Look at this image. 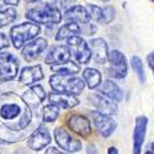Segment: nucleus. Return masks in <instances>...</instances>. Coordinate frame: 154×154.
I'll list each match as a JSON object with an SVG mask.
<instances>
[{
    "label": "nucleus",
    "mask_w": 154,
    "mask_h": 154,
    "mask_svg": "<svg viewBox=\"0 0 154 154\" xmlns=\"http://www.w3.org/2000/svg\"><path fill=\"white\" fill-rule=\"evenodd\" d=\"M0 119L8 121V127L11 122H15L12 130L20 131L27 127L32 119L30 106L14 93L5 94L0 97Z\"/></svg>",
    "instance_id": "1"
},
{
    "label": "nucleus",
    "mask_w": 154,
    "mask_h": 154,
    "mask_svg": "<svg viewBox=\"0 0 154 154\" xmlns=\"http://www.w3.org/2000/svg\"><path fill=\"white\" fill-rule=\"evenodd\" d=\"M49 85L56 93H64L70 95H79L83 93L85 83L74 75H59L54 74L51 76Z\"/></svg>",
    "instance_id": "2"
},
{
    "label": "nucleus",
    "mask_w": 154,
    "mask_h": 154,
    "mask_svg": "<svg viewBox=\"0 0 154 154\" xmlns=\"http://www.w3.org/2000/svg\"><path fill=\"white\" fill-rule=\"evenodd\" d=\"M41 32V27L35 22H22L11 29L10 36L15 48H21L30 40H33Z\"/></svg>",
    "instance_id": "3"
},
{
    "label": "nucleus",
    "mask_w": 154,
    "mask_h": 154,
    "mask_svg": "<svg viewBox=\"0 0 154 154\" xmlns=\"http://www.w3.org/2000/svg\"><path fill=\"white\" fill-rule=\"evenodd\" d=\"M26 19L43 25H56L62 21V12L58 8L37 6L26 11Z\"/></svg>",
    "instance_id": "4"
},
{
    "label": "nucleus",
    "mask_w": 154,
    "mask_h": 154,
    "mask_svg": "<svg viewBox=\"0 0 154 154\" xmlns=\"http://www.w3.org/2000/svg\"><path fill=\"white\" fill-rule=\"evenodd\" d=\"M68 48L73 52L75 60L79 64H88L91 59V52L88 42L80 36H74L67 40Z\"/></svg>",
    "instance_id": "5"
},
{
    "label": "nucleus",
    "mask_w": 154,
    "mask_h": 154,
    "mask_svg": "<svg viewBox=\"0 0 154 154\" xmlns=\"http://www.w3.org/2000/svg\"><path fill=\"white\" fill-rule=\"evenodd\" d=\"M109 74L115 79H123L128 73V64L126 56L119 49H113L109 54Z\"/></svg>",
    "instance_id": "6"
},
{
    "label": "nucleus",
    "mask_w": 154,
    "mask_h": 154,
    "mask_svg": "<svg viewBox=\"0 0 154 154\" xmlns=\"http://www.w3.org/2000/svg\"><path fill=\"white\" fill-rule=\"evenodd\" d=\"M19 59L9 52L0 53V79L3 82L11 80L17 75Z\"/></svg>",
    "instance_id": "7"
},
{
    "label": "nucleus",
    "mask_w": 154,
    "mask_h": 154,
    "mask_svg": "<svg viewBox=\"0 0 154 154\" xmlns=\"http://www.w3.org/2000/svg\"><path fill=\"white\" fill-rule=\"evenodd\" d=\"M54 138L59 148L66 150L67 153H74L82 150V142L69 134V132L63 127H57L54 130Z\"/></svg>",
    "instance_id": "8"
},
{
    "label": "nucleus",
    "mask_w": 154,
    "mask_h": 154,
    "mask_svg": "<svg viewBox=\"0 0 154 154\" xmlns=\"http://www.w3.org/2000/svg\"><path fill=\"white\" fill-rule=\"evenodd\" d=\"M91 119L94 121V125L96 127L97 132L104 138L110 137L117 127L116 121H115L111 116L100 113L99 111H91Z\"/></svg>",
    "instance_id": "9"
},
{
    "label": "nucleus",
    "mask_w": 154,
    "mask_h": 154,
    "mask_svg": "<svg viewBox=\"0 0 154 154\" xmlns=\"http://www.w3.org/2000/svg\"><path fill=\"white\" fill-rule=\"evenodd\" d=\"M89 101H90V104L96 110H99L100 113L107 115V116H112V115L117 113L119 106L116 102L111 101L110 99L105 97L104 95H101L99 93H93L89 95Z\"/></svg>",
    "instance_id": "10"
},
{
    "label": "nucleus",
    "mask_w": 154,
    "mask_h": 154,
    "mask_svg": "<svg viewBox=\"0 0 154 154\" xmlns=\"http://www.w3.org/2000/svg\"><path fill=\"white\" fill-rule=\"evenodd\" d=\"M148 119L146 116H138L134 122L133 131V154H140L144 144V139L147 134Z\"/></svg>",
    "instance_id": "11"
},
{
    "label": "nucleus",
    "mask_w": 154,
    "mask_h": 154,
    "mask_svg": "<svg viewBox=\"0 0 154 154\" xmlns=\"http://www.w3.org/2000/svg\"><path fill=\"white\" fill-rule=\"evenodd\" d=\"M89 48H90L91 57L94 58L95 63L97 64H105L109 60V46L104 38L97 37V38H91L89 41Z\"/></svg>",
    "instance_id": "12"
},
{
    "label": "nucleus",
    "mask_w": 154,
    "mask_h": 154,
    "mask_svg": "<svg viewBox=\"0 0 154 154\" xmlns=\"http://www.w3.org/2000/svg\"><path fill=\"white\" fill-rule=\"evenodd\" d=\"M49 143H51V134L45 126H40L37 130H35L33 133L27 139V146L36 152L42 150Z\"/></svg>",
    "instance_id": "13"
},
{
    "label": "nucleus",
    "mask_w": 154,
    "mask_h": 154,
    "mask_svg": "<svg viewBox=\"0 0 154 154\" xmlns=\"http://www.w3.org/2000/svg\"><path fill=\"white\" fill-rule=\"evenodd\" d=\"M67 127L75 134H79L82 137H88L91 133L90 122L83 115H72L67 120Z\"/></svg>",
    "instance_id": "14"
},
{
    "label": "nucleus",
    "mask_w": 154,
    "mask_h": 154,
    "mask_svg": "<svg viewBox=\"0 0 154 154\" xmlns=\"http://www.w3.org/2000/svg\"><path fill=\"white\" fill-rule=\"evenodd\" d=\"M47 47H48L47 41L42 37H38V38H36V40L29 42L26 46L23 47L22 57L29 62H32V60H35V59H37L38 57H40L47 49Z\"/></svg>",
    "instance_id": "15"
},
{
    "label": "nucleus",
    "mask_w": 154,
    "mask_h": 154,
    "mask_svg": "<svg viewBox=\"0 0 154 154\" xmlns=\"http://www.w3.org/2000/svg\"><path fill=\"white\" fill-rule=\"evenodd\" d=\"M48 100L49 104L62 109H73L79 105V100L75 95L64 94V93H56V91L49 93Z\"/></svg>",
    "instance_id": "16"
},
{
    "label": "nucleus",
    "mask_w": 154,
    "mask_h": 154,
    "mask_svg": "<svg viewBox=\"0 0 154 154\" xmlns=\"http://www.w3.org/2000/svg\"><path fill=\"white\" fill-rule=\"evenodd\" d=\"M70 57H72V52L68 48V46L59 45V46H54L49 51L45 58V62L47 64H52L53 66V64H59L70 60Z\"/></svg>",
    "instance_id": "17"
},
{
    "label": "nucleus",
    "mask_w": 154,
    "mask_h": 154,
    "mask_svg": "<svg viewBox=\"0 0 154 154\" xmlns=\"http://www.w3.org/2000/svg\"><path fill=\"white\" fill-rule=\"evenodd\" d=\"M99 94L104 95L105 97L115 101V102H120L122 101L123 99V91L122 89L110 79L102 82L100 85H99Z\"/></svg>",
    "instance_id": "18"
},
{
    "label": "nucleus",
    "mask_w": 154,
    "mask_h": 154,
    "mask_svg": "<svg viewBox=\"0 0 154 154\" xmlns=\"http://www.w3.org/2000/svg\"><path fill=\"white\" fill-rule=\"evenodd\" d=\"M64 19L69 22H76L78 25L79 23L88 25V23H90V20H91L88 9L82 5H75V6L70 8L69 10H66Z\"/></svg>",
    "instance_id": "19"
},
{
    "label": "nucleus",
    "mask_w": 154,
    "mask_h": 154,
    "mask_svg": "<svg viewBox=\"0 0 154 154\" xmlns=\"http://www.w3.org/2000/svg\"><path fill=\"white\" fill-rule=\"evenodd\" d=\"M43 79V72L40 64L32 67H25L20 74V82L25 85H31Z\"/></svg>",
    "instance_id": "20"
},
{
    "label": "nucleus",
    "mask_w": 154,
    "mask_h": 154,
    "mask_svg": "<svg viewBox=\"0 0 154 154\" xmlns=\"http://www.w3.org/2000/svg\"><path fill=\"white\" fill-rule=\"evenodd\" d=\"M80 35H82L80 25H78L76 22H67L58 30L56 35V40L63 41V40H68L70 37H74V36H80Z\"/></svg>",
    "instance_id": "21"
},
{
    "label": "nucleus",
    "mask_w": 154,
    "mask_h": 154,
    "mask_svg": "<svg viewBox=\"0 0 154 154\" xmlns=\"http://www.w3.org/2000/svg\"><path fill=\"white\" fill-rule=\"evenodd\" d=\"M51 70L54 72L56 74H59V75H74V74L79 73L80 66L76 62L68 60V62L59 63V64H53V66L51 67Z\"/></svg>",
    "instance_id": "22"
},
{
    "label": "nucleus",
    "mask_w": 154,
    "mask_h": 154,
    "mask_svg": "<svg viewBox=\"0 0 154 154\" xmlns=\"http://www.w3.org/2000/svg\"><path fill=\"white\" fill-rule=\"evenodd\" d=\"M83 78L85 85H88L89 89H96L101 84V73L95 68H85L83 70Z\"/></svg>",
    "instance_id": "23"
},
{
    "label": "nucleus",
    "mask_w": 154,
    "mask_h": 154,
    "mask_svg": "<svg viewBox=\"0 0 154 154\" xmlns=\"http://www.w3.org/2000/svg\"><path fill=\"white\" fill-rule=\"evenodd\" d=\"M27 93L31 94V95H33V97H31V99L23 100L29 106H30V105L38 106V105H40L41 102L47 97V93L45 91V89H43L41 85H33Z\"/></svg>",
    "instance_id": "24"
},
{
    "label": "nucleus",
    "mask_w": 154,
    "mask_h": 154,
    "mask_svg": "<svg viewBox=\"0 0 154 154\" xmlns=\"http://www.w3.org/2000/svg\"><path fill=\"white\" fill-rule=\"evenodd\" d=\"M131 66H132V69L136 72L137 76L139 82L144 84L146 80H147V76H146V72H144V66H143V62L138 56H133L131 58Z\"/></svg>",
    "instance_id": "25"
},
{
    "label": "nucleus",
    "mask_w": 154,
    "mask_h": 154,
    "mask_svg": "<svg viewBox=\"0 0 154 154\" xmlns=\"http://www.w3.org/2000/svg\"><path fill=\"white\" fill-rule=\"evenodd\" d=\"M17 16V12L14 8H8L5 10H0V29L8 26L9 23L15 21Z\"/></svg>",
    "instance_id": "26"
},
{
    "label": "nucleus",
    "mask_w": 154,
    "mask_h": 154,
    "mask_svg": "<svg viewBox=\"0 0 154 154\" xmlns=\"http://www.w3.org/2000/svg\"><path fill=\"white\" fill-rule=\"evenodd\" d=\"M59 116V107L49 104L43 107V121L46 122H54Z\"/></svg>",
    "instance_id": "27"
},
{
    "label": "nucleus",
    "mask_w": 154,
    "mask_h": 154,
    "mask_svg": "<svg viewBox=\"0 0 154 154\" xmlns=\"http://www.w3.org/2000/svg\"><path fill=\"white\" fill-rule=\"evenodd\" d=\"M116 16V10L113 6L107 5L105 8H102V19H101V23H111Z\"/></svg>",
    "instance_id": "28"
},
{
    "label": "nucleus",
    "mask_w": 154,
    "mask_h": 154,
    "mask_svg": "<svg viewBox=\"0 0 154 154\" xmlns=\"http://www.w3.org/2000/svg\"><path fill=\"white\" fill-rule=\"evenodd\" d=\"M88 11H89V15H90L91 19H94L97 22H101L102 19V8L97 6V5H93V4H89L86 6Z\"/></svg>",
    "instance_id": "29"
},
{
    "label": "nucleus",
    "mask_w": 154,
    "mask_h": 154,
    "mask_svg": "<svg viewBox=\"0 0 154 154\" xmlns=\"http://www.w3.org/2000/svg\"><path fill=\"white\" fill-rule=\"evenodd\" d=\"M59 4H60V8L64 10H69L70 8L78 5L76 0H59Z\"/></svg>",
    "instance_id": "30"
},
{
    "label": "nucleus",
    "mask_w": 154,
    "mask_h": 154,
    "mask_svg": "<svg viewBox=\"0 0 154 154\" xmlns=\"http://www.w3.org/2000/svg\"><path fill=\"white\" fill-rule=\"evenodd\" d=\"M38 6H49V8H57V0H37L36 2Z\"/></svg>",
    "instance_id": "31"
},
{
    "label": "nucleus",
    "mask_w": 154,
    "mask_h": 154,
    "mask_svg": "<svg viewBox=\"0 0 154 154\" xmlns=\"http://www.w3.org/2000/svg\"><path fill=\"white\" fill-rule=\"evenodd\" d=\"M10 46V41L5 33H2L0 32V49H4V48H8Z\"/></svg>",
    "instance_id": "32"
},
{
    "label": "nucleus",
    "mask_w": 154,
    "mask_h": 154,
    "mask_svg": "<svg viewBox=\"0 0 154 154\" xmlns=\"http://www.w3.org/2000/svg\"><path fill=\"white\" fill-rule=\"evenodd\" d=\"M46 154H70V153H67V152H63L56 147H51L46 150Z\"/></svg>",
    "instance_id": "33"
},
{
    "label": "nucleus",
    "mask_w": 154,
    "mask_h": 154,
    "mask_svg": "<svg viewBox=\"0 0 154 154\" xmlns=\"http://www.w3.org/2000/svg\"><path fill=\"white\" fill-rule=\"evenodd\" d=\"M147 62L149 64V67L152 69H154V52H150L148 56H147Z\"/></svg>",
    "instance_id": "34"
},
{
    "label": "nucleus",
    "mask_w": 154,
    "mask_h": 154,
    "mask_svg": "<svg viewBox=\"0 0 154 154\" xmlns=\"http://www.w3.org/2000/svg\"><path fill=\"white\" fill-rule=\"evenodd\" d=\"M4 3H5L6 5L15 6V5H19V0H4Z\"/></svg>",
    "instance_id": "35"
},
{
    "label": "nucleus",
    "mask_w": 154,
    "mask_h": 154,
    "mask_svg": "<svg viewBox=\"0 0 154 154\" xmlns=\"http://www.w3.org/2000/svg\"><path fill=\"white\" fill-rule=\"evenodd\" d=\"M144 154H154V140L149 144V148H148V150Z\"/></svg>",
    "instance_id": "36"
},
{
    "label": "nucleus",
    "mask_w": 154,
    "mask_h": 154,
    "mask_svg": "<svg viewBox=\"0 0 154 154\" xmlns=\"http://www.w3.org/2000/svg\"><path fill=\"white\" fill-rule=\"evenodd\" d=\"M107 154H119V149L116 147H110L107 150Z\"/></svg>",
    "instance_id": "37"
},
{
    "label": "nucleus",
    "mask_w": 154,
    "mask_h": 154,
    "mask_svg": "<svg viewBox=\"0 0 154 154\" xmlns=\"http://www.w3.org/2000/svg\"><path fill=\"white\" fill-rule=\"evenodd\" d=\"M25 2H27V3H36L37 0H25Z\"/></svg>",
    "instance_id": "38"
},
{
    "label": "nucleus",
    "mask_w": 154,
    "mask_h": 154,
    "mask_svg": "<svg viewBox=\"0 0 154 154\" xmlns=\"http://www.w3.org/2000/svg\"><path fill=\"white\" fill-rule=\"evenodd\" d=\"M100 2H102V3H109L110 0H100Z\"/></svg>",
    "instance_id": "39"
},
{
    "label": "nucleus",
    "mask_w": 154,
    "mask_h": 154,
    "mask_svg": "<svg viewBox=\"0 0 154 154\" xmlns=\"http://www.w3.org/2000/svg\"><path fill=\"white\" fill-rule=\"evenodd\" d=\"M152 2H153V3H154V0H152Z\"/></svg>",
    "instance_id": "40"
},
{
    "label": "nucleus",
    "mask_w": 154,
    "mask_h": 154,
    "mask_svg": "<svg viewBox=\"0 0 154 154\" xmlns=\"http://www.w3.org/2000/svg\"><path fill=\"white\" fill-rule=\"evenodd\" d=\"M153 73H154V69H153Z\"/></svg>",
    "instance_id": "41"
}]
</instances>
